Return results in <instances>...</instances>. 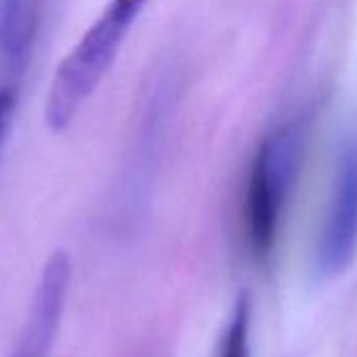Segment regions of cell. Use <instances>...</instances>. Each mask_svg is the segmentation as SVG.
<instances>
[{
	"label": "cell",
	"mask_w": 357,
	"mask_h": 357,
	"mask_svg": "<svg viewBox=\"0 0 357 357\" xmlns=\"http://www.w3.org/2000/svg\"><path fill=\"white\" fill-rule=\"evenodd\" d=\"M147 0H109L105 11L61 59L45 99L51 130L68 128L114 66L132 24Z\"/></svg>",
	"instance_id": "1"
},
{
	"label": "cell",
	"mask_w": 357,
	"mask_h": 357,
	"mask_svg": "<svg viewBox=\"0 0 357 357\" xmlns=\"http://www.w3.org/2000/svg\"><path fill=\"white\" fill-rule=\"evenodd\" d=\"M305 147L301 122H286L259 145L244 194V234L250 252L267 259L278 242L284 211L298 176Z\"/></svg>",
	"instance_id": "2"
},
{
	"label": "cell",
	"mask_w": 357,
	"mask_h": 357,
	"mask_svg": "<svg viewBox=\"0 0 357 357\" xmlns=\"http://www.w3.org/2000/svg\"><path fill=\"white\" fill-rule=\"evenodd\" d=\"M357 252V137L342 139L336 155L332 194L321 221L315 271L324 280L340 275Z\"/></svg>",
	"instance_id": "3"
},
{
	"label": "cell",
	"mask_w": 357,
	"mask_h": 357,
	"mask_svg": "<svg viewBox=\"0 0 357 357\" xmlns=\"http://www.w3.org/2000/svg\"><path fill=\"white\" fill-rule=\"evenodd\" d=\"M70 280V257L63 250L53 252L43 269L11 357H51L63 317Z\"/></svg>",
	"instance_id": "4"
},
{
	"label": "cell",
	"mask_w": 357,
	"mask_h": 357,
	"mask_svg": "<svg viewBox=\"0 0 357 357\" xmlns=\"http://www.w3.org/2000/svg\"><path fill=\"white\" fill-rule=\"evenodd\" d=\"M174 107V82L170 78H162L151 89L141 120L137 124L135 145L130 153V164L124 176V192L130 196V204L139 206L141 190H149V178L153 170V160L162 145V135L166 130V122L172 116Z\"/></svg>",
	"instance_id": "5"
},
{
	"label": "cell",
	"mask_w": 357,
	"mask_h": 357,
	"mask_svg": "<svg viewBox=\"0 0 357 357\" xmlns=\"http://www.w3.org/2000/svg\"><path fill=\"white\" fill-rule=\"evenodd\" d=\"M45 0H0V59L22 68L34 47Z\"/></svg>",
	"instance_id": "6"
},
{
	"label": "cell",
	"mask_w": 357,
	"mask_h": 357,
	"mask_svg": "<svg viewBox=\"0 0 357 357\" xmlns=\"http://www.w3.org/2000/svg\"><path fill=\"white\" fill-rule=\"evenodd\" d=\"M219 357H250V301L246 294L236 301L221 338Z\"/></svg>",
	"instance_id": "7"
}]
</instances>
